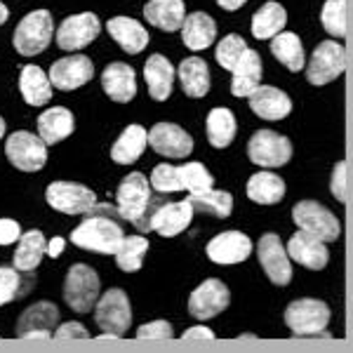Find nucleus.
Returning <instances> with one entry per match:
<instances>
[{"mask_svg":"<svg viewBox=\"0 0 353 353\" xmlns=\"http://www.w3.org/2000/svg\"><path fill=\"white\" fill-rule=\"evenodd\" d=\"M123 214L118 208H113L109 203H97L81 226H76L71 233V243L78 245L83 250H92L99 254H116V250L121 248L125 229H123Z\"/></svg>","mask_w":353,"mask_h":353,"instance_id":"obj_1","label":"nucleus"},{"mask_svg":"<svg viewBox=\"0 0 353 353\" xmlns=\"http://www.w3.org/2000/svg\"><path fill=\"white\" fill-rule=\"evenodd\" d=\"M118 210H121L123 219L137 226L139 231H151V217L156 208L163 201L151 196V179H146L141 172H130L118 186L116 193Z\"/></svg>","mask_w":353,"mask_h":353,"instance_id":"obj_2","label":"nucleus"},{"mask_svg":"<svg viewBox=\"0 0 353 353\" xmlns=\"http://www.w3.org/2000/svg\"><path fill=\"white\" fill-rule=\"evenodd\" d=\"M99 276L88 264H73L64 281V301L76 313H90L99 301Z\"/></svg>","mask_w":353,"mask_h":353,"instance_id":"obj_3","label":"nucleus"},{"mask_svg":"<svg viewBox=\"0 0 353 353\" xmlns=\"http://www.w3.org/2000/svg\"><path fill=\"white\" fill-rule=\"evenodd\" d=\"M52 31L54 21L48 10L28 12L14 31V50L21 57L41 54L43 50H48L50 41H52Z\"/></svg>","mask_w":353,"mask_h":353,"instance_id":"obj_4","label":"nucleus"},{"mask_svg":"<svg viewBox=\"0 0 353 353\" xmlns=\"http://www.w3.org/2000/svg\"><path fill=\"white\" fill-rule=\"evenodd\" d=\"M330 306L321 299H294L285 309V325L292 330L294 337H316L327 327Z\"/></svg>","mask_w":353,"mask_h":353,"instance_id":"obj_5","label":"nucleus"},{"mask_svg":"<svg viewBox=\"0 0 353 353\" xmlns=\"http://www.w3.org/2000/svg\"><path fill=\"white\" fill-rule=\"evenodd\" d=\"M94 321L104 332L118 339L125 337L130 323H132V306H130L128 294L121 288H113L101 294L94 306Z\"/></svg>","mask_w":353,"mask_h":353,"instance_id":"obj_6","label":"nucleus"},{"mask_svg":"<svg viewBox=\"0 0 353 353\" xmlns=\"http://www.w3.org/2000/svg\"><path fill=\"white\" fill-rule=\"evenodd\" d=\"M5 153H8V161L21 172H38L48 163V144L41 139V134L26 132V130L8 137Z\"/></svg>","mask_w":353,"mask_h":353,"instance_id":"obj_7","label":"nucleus"},{"mask_svg":"<svg viewBox=\"0 0 353 353\" xmlns=\"http://www.w3.org/2000/svg\"><path fill=\"white\" fill-rule=\"evenodd\" d=\"M248 156L250 161L259 168L273 170V168H283L285 163H290L292 158V144H290L288 137L273 132V130H259L252 134L248 144Z\"/></svg>","mask_w":353,"mask_h":353,"instance_id":"obj_8","label":"nucleus"},{"mask_svg":"<svg viewBox=\"0 0 353 353\" xmlns=\"http://www.w3.org/2000/svg\"><path fill=\"white\" fill-rule=\"evenodd\" d=\"M292 221L299 226L301 231L313 233V236H318L325 243H334L339 238V231H341L337 217L316 201H301V203L294 205Z\"/></svg>","mask_w":353,"mask_h":353,"instance_id":"obj_9","label":"nucleus"},{"mask_svg":"<svg viewBox=\"0 0 353 353\" xmlns=\"http://www.w3.org/2000/svg\"><path fill=\"white\" fill-rule=\"evenodd\" d=\"M45 201L52 210L64 214H88L97 205L94 191L73 181H52L45 191Z\"/></svg>","mask_w":353,"mask_h":353,"instance_id":"obj_10","label":"nucleus"},{"mask_svg":"<svg viewBox=\"0 0 353 353\" xmlns=\"http://www.w3.org/2000/svg\"><path fill=\"white\" fill-rule=\"evenodd\" d=\"M346 68V52L339 43L325 41L313 50V57L306 68V78L311 85H327L339 78Z\"/></svg>","mask_w":353,"mask_h":353,"instance_id":"obj_11","label":"nucleus"},{"mask_svg":"<svg viewBox=\"0 0 353 353\" xmlns=\"http://www.w3.org/2000/svg\"><path fill=\"white\" fill-rule=\"evenodd\" d=\"M259 264L273 285L283 288L292 281V259L276 233H264L259 238Z\"/></svg>","mask_w":353,"mask_h":353,"instance_id":"obj_12","label":"nucleus"},{"mask_svg":"<svg viewBox=\"0 0 353 353\" xmlns=\"http://www.w3.org/2000/svg\"><path fill=\"white\" fill-rule=\"evenodd\" d=\"M231 292L217 278H208L201 285L191 292L189 297V313L198 321H210V318L219 316L221 311L229 306Z\"/></svg>","mask_w":353,"mask_h":353,"instance_id":"obj_13","label":"nucleus"},{"mask_svg":"<svg viewBox=\"0 0 353 353\" xmlns=\"http://www.w3.org/2000/svg\"><path fill=\"white\" fill-rule=\"evenodd\" d=\"M99 31H101L99 17L92 12L66 17V19L61 21V26L57 28V45H59L61 50H66V52L83 50L99 36Z\"/></svg>","mask_w":353,"mask_h":353,"instance_id":"obj_14","label":"nucleus"},{"mask_svg":"<svg viewBox=\"0 0 353 353\" xmlns=\"http://www.w3.org/2000/svg\"><path fill=\"white\" fill-rule=\"evenodd\" d=\"M92 76L94 64L85 54H68L64 59L54 61L50 68V81L57 90H64V92L83 88L85 83L92 81Z\"/></svg>","mask_w":353,"mask_h":353,"instance_id":"obj_15","label":"nucleus"},{"mask_svg":"<svg viewBox=\"0 0 353 353\" xmlns=\"http://www.w3.org/2000/svg\"><path fill=\"white\" fill-rule=\"evenodd\" d=\"M149 146L165 158H186L193 151V139L174 123H158L149 130Z\"/></svg>","mask_w":353,"mask_h":353,"instance_id":"obj_16","label":"nucleus"},{"mask_svg":"<svg viewBox=\"0 0 353 353\" xmlns=\"http://www.w3.org/2000/svg\"><path fill=\"white\" fill-rule=\"evenodd\" d=\"M288 254L292 261H297V264L306 266V269H311V271L325 269L327 261H330L327 243L321 241L318 236H313V233L301 231V229L290 238Z\"/></svg>","mask_w":353,"mask_h":353,"instance_id":"obj_17","label":"nucleus"},{"mask_svg":"<svg viewBox=\"0 0 353 353\" xmlns=\"http://www.w3.org/2000/svg\"><path fill=\"white\" fill-rule=\"evenodd\" d=\"M205 252L214 264H241L252 252V241L241 231H224L208 243Z\"/></svg>","mask_w":353,"mask_h":353,"instance_id":"obj_18","label":"nucleus"},{"mask_svg":"<svg viewBox=\"0 0 353 353\" xmlns=\"http://www.w3.org/2000/svg\"><path fill=\"white\" fill-rule=\"evenodd\" d=\"M193 212H196V208L189 198L179 203H161L151 217V231L161 233L163 238L179 236L184 229H189Z\"/></svg>","mask_w":353,"mask_h":353,"instance_id":"obj_19","label":"nucleus"},{"mask_svg":"<svg viewBox=\"0 0 353 353\" xmlns=\"http://www.w3.org/2000/svg\"><path fill=\"white\" fill-rule=\"evenodd\" d=\"M101 88L109 94V99L118 104H128L137 94V76L134 68L123 64V61H113L101 73Z\"/></svg>","mask_w":353,"mask_h":353,"instance_id":"obj_20","label":"nucleus"},{"mask_svg":"<svg viewBox=\"0 0 353 353\" xmlns=\"http://www.w3.org/2000/svg\"><path fill=\"white\" fill-rule=\"evenodd\" d=\"M248 99L250 109L257 113L259 118H264V121H281V118L290 116V111H292L290 97L283 90L273 88V85H259Z\"/></svg>","mask_w":353,"mask_h":353,"instance_id":"obj_21","label":"nucleus"},{"mask_svg":"<svg viewBox=\"0 0 353 353\" xmlns=\"http://www.w3.org/2000/svg\"><path fill=\"white\" fill-rule=\"evenodd\" d=\"M184 12V0H149L144 8L146 21L165 33L181 31V24L186 19Z\"/></svg>","mask_w":353,"mask_h":353,"instance_id":"obj_22","label":"nucleus"},{"mask_svg":"<svg viewBox=\"0 0 353 353\" xmlns=\"http://www.w3.org/2000/svg\"><path fill=\"white\" fill-rule=\"evenodd\" d=\"M181 38H184V45L193 52H201V50H208L210 45L217 38V24L210 14L205 12H191L186 14L184 24H181Z\"/></svg>","mask_w":353,"mask_h":353,"instance_id":"obj_23","label":"nucleus"},{"mask_svg":"<svg viewBox=\"0 0 353 353\" xmlns=\"http://www.w3.org/2000/svg\"><path fill=\"white\" fill-rule=\"evenodd\" d=\"M144 78L146 88H149L151 99L165 101L172 94V83H174V66L165 59L163 54H151L144 64Z\"/></svg>","mask_w":353,"mask_h":353,"instance_id":"obj_24","label":"nucleus"},{"mask_svg":"<svg viewBox=\"0 0 353 353\" xmlns=\"http://www.w3.org/2000/svg\"><path fill=\"white\" fill-rule=\"evenodd\" d=\"M106 28H109L113 41L130 54H139L141 50H146V45H149V33H146V28L137 19H130V17H113V19H109Z\"/></svg>","mask_w":353,"mask_h":353,"instance_id":"obj_25","label":"nucleus"},{"mask_svg":"<svg viewBox=\"0 0 353 353\" xmlns=\"http://www.w3.org/2000/svg\"><path fill=\"white\" fill-rule=\"evenodd\" d=\"M52 81H50V73H45L41 66L28 64L21 68L19 73V90L24 97L26 104L31 106H45L52 99Z\"/></svg>","mask_w":353,"mask_h":353,"instance_id":"obj_26","label":"nucleus"},{"mask_svg":"<svg viewBox=\"0 0 353 353\" xmlns=\"http://www.w3.org/2000/svg\"><path fill=\"white\" fill-rule=\"evenodd\" d=\"M73 123L76 121H73L71 111L64 109V106H52V109L43 111L38 116V134L48 146L59 144L73 132V128H76Z\"/></svg>","mask_w":353,"mask_h":353,"instance_id":"obj_27","label":"nucleus"},{"mask_svg":"<svg viewBox=\"0 0 353 353\" xmlns=\"http://www.w3.org/2000/svg\"><path fill=\"white\" fill-rule=\"evenodd\" d=\"M181 90L191 99H201L210 92V68L201 57H186L176 68Z\"/></svg>","mask_w":353,"mask_h":353,"instance_id":"obj_28","label":"nucleus"},{"mask_svg":"<svg viewBox=\"0 0 353 353\" xmlns=\"http://www.w3.org/2000/svg\"><path fill=\"white\" fill-rule=\"evenodd\" d=\"M59 325V309L50 301H38V304L28 306V309L21 313L19 323H17L14 337L26 339L28 332H36V330H52Z\"/></svg>","mask_w":353,"mask_h":353,"instance_id":"obj_29","label":"nucleus"},{"mask_svg":"<svg viewBox=\"0 0 353 353\" xmlns=\"http://www.w3.org/2000/svg\"><path fill=\"white\" fill-rule=\"evenodd\" d=\"M48 254V243H45V236L41 231H26L21 233V238L17 241V250H14V269L19 273H31L41 264V259Z\"/></svg>","mask_w":353,"mask_h":353,"instance_id":"obj_30","label":"nucleus"},{"mask_svg":"<svg viewBox=\"0 0 353 353\" xmlns=\"http://www.w3.org/2000/svg\"><path fill=\"white\" fill-rule=\"evenodd\" d=\"M146 144H149V132L141 125H128L123 134L111 146V158L118 165H130L144 153Z\"/></svg>","mask_w":353,"mask_h":353,"instance_id":"obj_31","label":"nucleus"},{"mask_svg":"<svg viewBox=\"0 0 353 353\" xmlns=\"http://www.w3.org/2000/svg\"><path fill=\"white\" fill-rule=\"evenodd\" d=\"M233 81H231V94L233 97H250L259 88L261 81V59L254 50L248 48V52L241 59V64L233 68Z\"/></svg>","mask_w":353,"mask_h":353,"instance_id":"obj_32","label":"nucleus"},{"mask_svg":"<svg viewBox=\"0 0 353 353\" xmlns=\"http://www.w3.org/2000/svg\"><path fill=\"white\" fill-rule=\"evenodd\" d=\"M248 196L257 205H276L285 196V181L273 172H257L248 181Z\"/></svg>","mask_w":353,"mask_h":353,"instance_id":"obj_33","label":"nucleus"},{"mask_svg":"<svg viewBox=\"0 0 353 353\" xmlns=\"http://www.w3.org/2000/svg\"><path fill=\"white\" fill-rule=\"evenodd\" d=\"M285 24H288L285 8L278 5L276 0H269V3H264L257 12H254L252 33H254V38H259V41H269V38L278 36V33L285 28Z\"/></svg>","mask_w":353,"mask_h":353,"instance_id":"obj_34","label":"nucleus"},{"mask_svg":"<svg viewBox=\"0 0 353 353\" xmlns=\"http://www.w3.org/2000/svg\"><path fill=\"white\" fill-rule=\"evenodd\" d=\"M271 52L283 66L290 68V71L297 73L304 68V48H301V41L297 38V33L281 31L278 36H273Z\"/></svg>","mask_w":353,"mask_h":353,"instance_id":"obj_35","label":"nucleus"},{"mask_svg":"<svg viewBox=\"0 0 353 353\" xmlns=\"http://www.w3.org/2000/svg\"><path fill=\"white\" fill-rule=\"evenodd\" d=\"M236 137V118L229 109H212L208 113V139L214 149H226Z\"/></svg>","mask_w":353,"mask_h":353,"instance_id":"obj_36","label":"nucleus"},{"mask_svg":"<svg viewBox=\"0 0 353 353\" xmlns=\"http://www.w3.org/2000/svg\"><path fill=\"white\" fill-rule=\"evenodd\" d=\"M189 201L198 212H208L219 219H226L233 212V198H231V193H226V191L208 189L203 193H191Z\"/></svg>","mask_w":353,"mask_h":353,"instance_id":"obj_37","label":"nucleus"},{"mask_svg":"<svg viewBox=\"0 0 353 353\" xmlns=\"http://www.w3.org/2000/svg\"><path fill=\"white\" fill-rule=\"evenodd\" d=\"M149 250V241L141 236H125L121 248L116 250V264L125 273H134L144 264V254Z\"/></svg>","mask_w":353,"mask_h":353,"instance_id":"obj_38","label":"nucleus"},{"mask_svg":"<svg viewBox=\"0 0 353 353\" xmlns=\"http://www.w3.org/2000/svg\"><path fill=\"white\" fill-rule=\"evenodd\" d=\"M248 52V43L243 41L241 36H236V33H231V36L221 38V43L217 45V50H214V57H217L219 66L226 68V71H233L238 64H241V59Z\"/></svg>","mask_w":353,"mask_h":353,"instance_id":"obj_39","label":"nucleus"},{"mask_svg":"<svg viewBox=\"0 0 353 353\" xmlns=\"http://www.w3.org/2000/svg\"><path fill=\"white\" fill-rule=\"evenodd\" d=\"M181 181H184V189L189 193H203L214 186L212 174L205 170L203 163H184L179 168Z\"/></svg>","mask_w":353,"mask_h":353,"instance_id":"obj_40","label":"nucleus"},{"mask_svg":"<svg viewBox=\"0 0 353 353\" xmlns=\"http://www.w3.org/2000/svg\"><path fill=\"white\" fill-rule=\"evenodd\" d=\"M323 26L330 36L344 38L346 36V0H325L323 5Z\"/></svg>","mask_w":353,"mask_h":353,"instance_id":"obj_41","label":"nucleus"},{"mask_svg":"<svg viewBox=\"0 0 353 353\" xmlns=\"http://www.w3.org/2000/svg\"><path fill=\"white\" fill-rule=\"evenodd\" d=\"M151 186L158 193H176L184 191V181H181L179 168H172V165H158L151 172Z\"/></svg>","mask_w":353,"mask_h":353,"instance_id":"obj_42","label":"nucleus"},{"mask_svg":"<svg viewBox=\"0 0 353 353\" xmlns=\"http://www.w3.org/2000/svg\"><path fill=\"white\" fill-rule=\"evenodd\" d=\"M24 288H21L19 281V271L10 269V266H0V306L10 304L17 297H24Z\"/></svg>","mask_w":353,"mask_h":353,"instance_id":"obj_43","label":"nucleus"},{"mask_svg":"<svg viewBox=\"0 0 353 353\" xmlns=\"http://www.w3.org/2000/svg\"><path fill=\"white\" fill-rule=\"evenodd\" d=\"M174 332H172V325L165 321H153V323H146L137 330V339H172Z\"/></svg>","mask_w":353,"mask_h":353,"instance_id":"obj_44","label":"nucleus"},{"mask_svg":"<svg viewBox=\"0 0 353 353\" xmlns=\"http://www.w3.org/2000/svg\"><path fill=\"white\" fill-rule=\"evenodd\" d=\"M330 191L337 198L339 203H346V196H349V184H346V163L339 161L337 168L332 172V181H330Z\"/></svg>","mask_w":353,"mask_h":353,"instance_id":"obj_45","label":"nucleus"},{"mask_svg":"<svg viewBox=\"0 0 353 353\" xmlns=\"http://www.w3.org/2000/svg\"><path fill=\"white\" fill-rule=\"evenodd\" d=\"M54 339H90V334L81 323H61L54 327Z\"/></svg>","mask_w":353,"mask_h":353,"instance_id":"obj_46","label":"nucleus"},{"mask_svg":"<svg viewBox=\"0 0 353 353\" xmlns=\"http://www.w3.org/2000/svg\"><path fill=\"white\" fill-rule=\"evenodd\" d=\"M21 238V226L14 219H0V245H12Z\"/></svg>","mask_w":353,"mask_h":353,"instance_id":"obj_47","label":"nucleus"},{"mask_svg":"<svg viewBox=\"0 0 353 353\" xmlns=\"http://www.w3.org/2000/svg\"><path fill=\"white\" fill-rule=\"evenodd\" d=\"M181 339H186V341H193V339L212 341V339H214V332H212V330H210V327H205V325H196V327L186 330V332L181 334Z\"/></svg>","mask_w":353,"mask_h":353,"instance_id":"obj_48","label":"nucleus"},{"mask_svg":"<svg viewBox=\"0 0 353 353\" xmlns=\"http://www.w3.org/2000/svg\"><path fill=\"white\" fill-rule=\"evenodd\" d=\"M64 248H66V241H64L61 236H57V238H52V241L48 243V254H50L52 259H57L61 252H64Z\"/></svg>","mask_w":353,"mask_h":353,"instance_id":"obj_49","label":"nucleus"},{"mask_svg":"<svg viewBox=\"0 0 353 353\" xmlns=\"http://www.w3.org/2000/svg\"><path fill=\"white\" fill-rule=\"evenodd\" d=\"M245 3H248V0H217L219 8L221 10H229V12H233V10H241Z\"/></svg>","mask_w":353,"mask_h":353,"instance_id":"obj_50","label":"nucleus"},{"mask_svg":"<svg viewBox=\"0 0 353 353\" xmlns=\"http://www.w3.org/2000/svg\"><path fill=\"white\" fill-rule=\"evenodd\" d=\"M8 17H10V10L5 8V3H0V26H3L5 21H8Z\"/></svg>","mask_w":353,"mask_h":353,"instance_id":"obj_51","label":"nucleus"},{"mask_svg":"<svg viewBox=\"0 0 353 353\" xmlns=\"http://www.w3.org/2000/svg\"><path fill=\"white\" fill-rule=\"evenodd\" d=\"M238 339H245V341H254V339H257V337H254V334H241V337H238Z\"/></svg>","mask_w":353,"mask_h":353,"instance_id":"obj_52","label":"nucleus"},{"mask_svg":"<svg viewBox=\"0 0 353 353\" xmlns=\"http://www.w3.org/2000/svg\"><path fill=\"white\" fill-rule=\"evenodd\" d=\"M3 134H5V121L0 118V139H3Z\"/></svg>","mask_w":353,"mask_h":353,"instance_id":"obj_53","label":"nucleus"}]
</instances>
